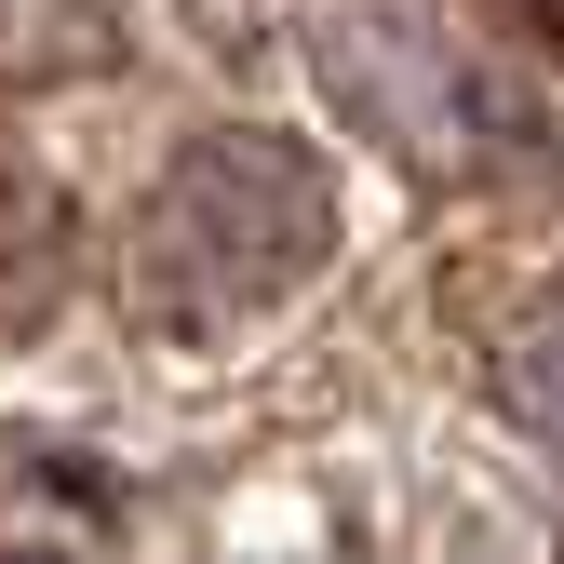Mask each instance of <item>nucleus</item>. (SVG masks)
Returning a JSON list of instances; mask_svg holds the SVG:
<instances>
[{
	"mask_svg": "<svg viewBox=\"0 0 564 564\" xmlns=\"http://www.w3.org/2000/svg\"><path fill=\"white\" fill-rule=\"evenodd\" d=\"M336 242V188L310 149L282 134H202L175 149V175L149 188V229H134V296L162 323H229V310H269L282 282H310Z\"/></svg>",
	"mask_w": 564,
	"mask_h": 564,
	"instance_id": "nucleus-1",
	"label": "nucleus"
},
{
	"mask_svg": "<svg viewBox=\"0 0 564 564\" xmlns=\"http://www.w3.org/2000/svg\"><path fill=\"white\" fill-rule=\"evenodd\" d=\"M511 390H524V416H538V431H564V296L524 323V349H511Z\"/></svg>",
	"mask_w": 564,
	"mask_h": 564,
	"instance_id": "nucleus-2",
	"label": "nucleus"
},
{
	"mask_svg": "<svg viewBox=\"0 0 564 564\" xmlns=\"http://www.w3.org/2000/svg\"><path fill=\"white\" fill-rule=\"evenodd\" d=\"M511 14H524V28H551V41H564V0H511Z\"/></svg>",
	"mask_w": 564,
	"mask_h": 564,
	"instance_id": "nucleus-3",
	"label": "nucleus"
}]
</instances>
